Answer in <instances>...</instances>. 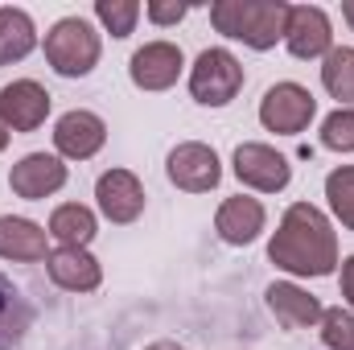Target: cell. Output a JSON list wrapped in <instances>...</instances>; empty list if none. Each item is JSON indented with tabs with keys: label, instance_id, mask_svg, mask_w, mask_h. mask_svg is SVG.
I'll return each mask as SVG.
<instances>
[{
	"label": "cell",
	"instance_id": "18",
	"mask_svg": "<svg viewBox=\"0 0 354 350\" xmlns=\"http://www.w3.org/2000/svg\"><path fill=\"white\" fill-rule=\"evenodd\" d=\"M46 235L58 248H87L91 239L99 235V219L83 202H62V206H54V214L46 223Z\"/></svg>",
	"mask_w": 354,
	"mask_h": 350
},
{
	"label": "cell",
	"instance_id": "25",
	"mask_svg": "<svg viewBox=\"0 0 354 350\" xmlns=\"http://www.w3.org/2000/svg\"><path fill=\"white\" fill-rule=\"evenodd\" d=\"M322 342H326V350H354V313L351 309H326L322 313Z\"/></svg>",
	"mask_w": 354,
	"mask_h": 350
},
{
	"label": "cell",
	"instance_id": "6",
	"mask_svg": "<svg viewBox=\"0 0 354 350\" xmlns=\"http://www.w3.org/2000/svg\"><path fill=\"white\" fill-rule=\"evenodd\" d=\"M231 169H235V177H239L248 190H256V194H280V190H288V181H292L288 157L276 153L272 145H260V140H243V145L235 149V157H231Z\"/></svg>",
	"mask_w": 354,
	"mask_h": 350
},
{
	"label": "cell",
	"instance_id": "12",
	"mask_svg": "<svg viewBox=\"0 0 354 350\" xmlns=\"http://www.w3.org/2000/svg\"><path fill=\"white\" fill-rule=\"evenodd\" d=\"M103 145H107L103 116H95L87 107H75V111L58 116V124H54V149H58V157H66V161H91Z\"/></svg>",
	"mask_w": 354,
	"mask_h": 350
},
{
	"label": "cell",
	"instance_id": "1",
	"mask_svg": "<svg viewBox=\"0 0 354 350\" xmlns=\"http://www.w3.org/2000/svg\"><path fill=\"white\" fill-rule=\"evenodd\" d=\"M268 260L288 276H309V280L334 276L342 260H338V235L326 210H317L313 202H292L276 223V235L268 239Z\"/></svg>",
	"mask_w": 354,
	"mask_h": 350
},
{
	"label": "cell",
	"instance_id": "11",
	"mask_svg": "<svg viewBox=\"0 0 354 350\" xmlns=\"http://www.w3.org/2000/svg\"><path fill=\"white\" fill-rule=\"evenodd\" d=\"M95 202H99V214L107 223L128 227L145 214V185L132 169H107L95 181Z\"/></svg>",
	"mask_w": 354,
	"mask_h": 350
},
{
	"label": "cell",
	"instance_id": "21",
	"mask_svg": "<svg viewBox=\"0 0 354 350\" xmlns=\"http://www.w3.org/2000/svg\"><path fill=\"white\" fill-rule=\"evenodd\" d=\"M29 330V305L21 301V293L0 276V350H12Z\"/></svg>",
	"mask_w": 354,
	"mask_h": 350
},
{
	"label": "cell",
	"instance_id": "24",
	"mask_svg": "<svg viewBox=\"0 0 354 350\" xmlns=\"http://www.w3.org/2000/svg\"><path fill=\"white\" fill-rule=\"evenodd\" d=\"M322 145L330 153H354V107H338L322 120Z\"/></svg>",
	"mask_w": 354,
	"mask_h": 350
},
{
	"label": "cell",
	"instance_id": "10",
	"mask_svg": "<svg viewBox=\"0 0 354 350\" xmlns=\"http://www.w3.org/2000/svg\"><path fill=\"white\" fill-rule=\"evenodd\" d=\"M185 71V54L174 42H145L128 58V79L140 91H169Z\"/></svg>",
	"mask_w": 354,
	"mask_h": 350
},
{
	"label": "cell",
	"instance_id": "5",
	"mask_svg": "<svg viewBox=\"0 0 354 350\" xmlns=\"http://www.w3.org/2000/svg\"><path fill=\"white\" fill-rule=\"evenodd\" d=\"M317 116V99L313 91L301 83H276L260 99V124L276 136H301Z\"/></svg>",
	"mask_w": 354,
	"mask_h": 350
},
{
	"label": "cell",
	"instance_id": "9",
	"mask_svg": "<svg viewBox=\"0 0 354 350\" xmlns=\"http://www.w3.org/2000/svg\"><path fill=\"white\" fill-rule=\"evenodd\" d=\"M50 107H54V95L37 79H12L8 87H0V120L8 132H37Z\"/></svg>",
	"mask_w": 354,
	"mask_h": 350
},
{
	"label": "cell",
	"instance_id": "29",
	"mask_svg": "<svg viewBox=\"0 0 354 350\" xmlns=\"http://www.w3.org/2000/svg\"><path fill=\"white\" fill-rule=\"evenodd\" d=\"M342 21L354 29V0H342Z\"/></svg>",
	"mask_w": 354,
	"mask_h": 350
},
{
	"label": "cell",
	"instance_id": "7",
	"mask_svg": "<svg viewBox=\"0 0 354 350\" xmlns=\"http://www.w3.org/2000/svg\"><path fill=\"white\" fill-rule=\"evenodd\" d=\"M165 174L185 194H210L223 181V161H218V153L210 145L181 140V145L169 149V157H165Z\"/></svg>",
	"mask_w": 354,
	"mask_h": 350
},
{
	"label": "cell",
	"instance_id": "27",
	"mask_svg": "<svg viewBox=\"0 0 354 350\" xmlns=\"http://www.w3.org/2000/svg\"><path fill=\"white\" fill-rule=\"evenodd\" d=\"M338 280H342V301L351 305V313H354V256L342 260V276Z\"/></svg>",
	"mask_w": 354,
	"mask_h": 350
},
{
	"label": "cell",
	"instance_id": "3",
	"mask_svg": "<svg viewBox=\"0 0 354 350\" xmlns=\"http://www.w3.org/2000/svg\"><path fill=\"white\" fill-rule=\"evenodd\" d=\"M99 54H103V37H99V29L87 17H62L46 33V62L62 79L91 75L99 66Z\"/></svg>",
	"mask_w": 354,
	"mask_h": 350
},
{
	"label": "cell",
	"instance_id": "17",
	"mask_svg": "<svg viewBox=\"0 0 354 350\" xmlns=\"http://www.w3.org/2000/svg\"><path fill=\"white\" fill-rule=\"evenodd\" d=\"M46 227L33 223V219H21V214H0V260L12 264H37L50 256L46 248Z\"/></svg>",
	"mask_w": 354,
	"mask_h": 350
},
{
	"label": "cell",
	"instance_id": "8",
	"mask_svg": "<svg viewBox=\"0 0 354 350\" xmlns=\"http://www.w3.org/2000/svg\"><path fill=\"white\" fill-rule=\"evenodd\" d=\"M284 46L292 58L313 62L326 58L334 50V25L330 12L322 4H288V29H284Z\"/></svg>",
	"mask_w": 354,
	"mask_h": 350
},
{
	"label": "cell",
	"instance_id": "15",
	"mask_svg": "<svg viewBox=\"0 0 354 350\" xmlns=\"http://www.w3.org/2000/svg\"><path fill=\"white\" fill-rule=\"evenodd\" d=\"M268 309H272V317L284 326V330H309V326H317L322 322V301L309 293V288H301V284H292V280H276V284H268L264 293Z\"/></svg>",
	"mask_w": 354,
	"mask_h": 350
},
{
	"label": "cell",
	"instance_id": "20",
	"mask_svg": "<svg viewBox=\"0 0 354 350\" xmlns=\"http://www.w3.org/2000/svg\"><path fill=\"white\" fill-rule=\"evenodd\" d=\"M322 87L342 107H354V46H334L322 58Z\"/></svg>",
	"mask_w": 354,
	"mask_h": 350
},
{
	"label": "cell",
	"instance_id": "2",
	"mask_svg": "<svg viewBox=\"0 0 354 350\" xmlns=\"http://www.w3.org/2000/svg\"><path fill=\"white\" fill-rule=\"evenodd\" d=\"M210 25L231 42H243L252 50H272L276 42H284L288 4L284 0H214Z\"/></svg>",
	"mask_w": 354,
	"mask_h": 350
},
{
	"label": "cell",
	"instance_id": "14",
	"mask_svg": "<svg viewBox=\"0 0 354 350\" xmlns=\"http://www.w3.org/2000/svg\"><path fill=\"white\" fill-rule=\"evenodd\" d=\"M264 227H268L264 202H260V198H248V194L227 198V202L218 206V214H214V231H218V239L231 243V248L256 243V239L264 235Z\"/></svg>",
	"mask_w": 354,
	"mask_h": 350
},
{
	"label": "cell",
	"instance_id": "23",
	"mask_svg": "<svg viewBox=\"0 0 354 350\" xmlns=\"http://www.w3.org/2000/svg\"><path fill=\"white\" fill-rule=\"evenodd\" d=\"M140 12H145V8H140L136 0H95V21H99L111 37H132Z\"/></svg>",
	"mask_w": 354,
	"mask_h": 350
},
{
	"label": "cell",
	"instance_id": "4",
	"mask_svg": "<svg viewBox=\"0 0 354 350\" xmlns=\"http://www.w3.org/2000/svg\"><path fill=\"white\" fill-rule=\"evenodd\" d=\"M243 83H248L243 62L231 50H223V46L202 50L194 58V66H189V95L202 107H227L243 91Z\"/></svg>",
	"mask_w": 354,
	"mask_h": 350
},
{
	"label": "cell",
	"instance_id": "22",
	"mask_svg": "<svg viewBox=\"0 0 354 350\" xmlns=\"http://www.w3.org/2000/svg\"><path fill=\"white\" fill-rule=\"evenodd\" d=\"M326 202L334 219L346 231H354V165H338L334 174H326Z\"/></svg>",
	"mask_w": 354,
	"mask_h": 350
},
{
	"label": "cell",
	"instance_id": "30",
	"mask_svg": "<svg viewBox=\"0 0 354 350\" xmlns=\"http://www.w3.org/2000/svg\"><path fill=\"white\" fill-rule=\"evenodd\" d=\"M8 136H12V132H8V128H4V120H0V153H4V145H8Z\"/></svg>",
	"mask_w": 354,
	"mask_h": 350
},
{
	"label": "cell",
	"instance_id": "28",
	"mask_svg": "<svg viewBox=\"0 0 354 350\" xmlns=\"http://www.w3.org/2000/svg\"><path fill=\"white\" fill-rule=\"evenodd\" d=\"M145 350H185L181 342H169V338H161V342H149Z\"/></svg>",
	"mask_w": 354,
	"mask_h": 350
},
{
	"label": "cell",
	"instance_id": "16",
	"mask_svg": "<svg viewBox=\"0 0 354 350\" xmlns=\"http://www.w3.org/2000/svg\"><path fill=\"white\" fill-rule=\"evenodd\" d=\"M46 272L66 293H91L103 280V264L95 260L87 248H54L46 256Z\"/></svg>",
	"mask_w": 354,
	"mask_h": 350
},
{
	"label": "cell",
	"instance_id": "13",
	"mask_svg": "<svg viewBox=\"0 0 354 350\" xmlns=\"http://www.w3.org/2000/svg\"><path fill=\"white\" fill-rule=\"evenodd\" d=\"M62 185H66V165L54 153H25L8 169V190L25 202H41L50 194H58Z\"/></svg>",
	"mask_w": 354,
	"mask_h": 350
},
{
	"label": "cell",
	"instance_id": "19",
	"mask_svg": "<svg viewBox=\"0 0 354 350\" xmlns=\"http://www.w3.org/2000/svg\"><path fill=\"white\" fill-rule=\"evenodd\" d=\"M37 50V25L25 8H0V66H12Z\"/></svg>",
	"mask_w": 354,
	"mask_h": 350
},
{
	"label": "cell",
	"instance_id": "26",
	"mask_svg": "<svg viewBox=\"0 0 354 350\" xmlns=\"http://www.w3.org/2000/svg\"><path fill=\"white\" fill-rule=\"evenodd\" d=\"M185 12H189V4H177V0H149V4H145V17H149L157 29H169L177 21H185Z\"/></svg>",
	"mask_w": 354,
	"mask_h": 350
}]
</instances>
